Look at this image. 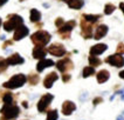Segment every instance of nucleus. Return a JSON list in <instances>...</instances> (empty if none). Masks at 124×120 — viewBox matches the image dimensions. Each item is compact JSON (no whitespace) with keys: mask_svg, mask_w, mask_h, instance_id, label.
Wrapping results in <instances>:
<instances>
[{"mask_svg":"<svg viewBox=\"0 0 124 120\" xmlns=\"http://www.w3.org/2000/svg\"><path fill=\"white\" fill-rule=\"evenodd\" d=\"M95 74V67L93 66H87L83 68V72H82V77L83 78H89L91 75Z\"/></svg>","mask_w":124,"mask_h":120,"instance_id":"23","label":"nucleus"},{"mask_svg":"<svg viewBox=\"0 0 124 120\" xmlns=\"http://www.w3.org/2000/svg\"><path fill=\"white\" fill-rule=\"evenodd\" d=\"M102 101H103V99L101 98V97H97V98H95V99H94V101H93V104H94V105L96 106V105H98V104H101Z\"/></svg>","mask_w":124,"mask_h":120,"instance_id":"33","label":"nucleus"},{"mask_svg":"<svg viewBox=\"0 0 124 120\" xmlns=\"http://www.w3.org/2000/svg\"><path fill=\"white\" fill-rule=\"evenodd\" d=\"M20 1H25V0H20Z\"/></svg>","mask_w":124,"mask_h":120,"instance_id":"43","label":"nucleus"},{"mask_svg":"<svg viewBox=\"0 0 124 120\" xmlns=\"http://www.w3.org/2000/svg\"><path fill=\"white\" fill-rule=\"evenodd\" d=\"M47 49H48V53H50L52 55L54 56H63L66 55V53H67L66 47L60 42H54V44L49 45V47Z\"/></svg>","mask_w":124,"mask_h":120,"instance_id":"8","label":"nucleus"},{"mask_svg":"<svg viewBox=\"0 0 124 120\" xmlns=\"http://www.w3.org/2000/svg\"><path fill=\"white\" fill-rule=\"evenodd\" d=\"M119 9H121L122 13L124 14V2H121V4H119Z\"/></svg>","mask_w":124,"mask_h":120,"instance_id":"35","label":"nucleus"},{"mask_svg":"<svg viewBox=\"0 0 124 120\" xmlns=\"http://www.w3.org/2000/svg\"><path fill=\"white\" fill-rule=\"evenodd\" d=\"M118 75H119V78H121V79H123V80H124V71H121Z\"/></svg>","mask_w":124,"mask_h":120,"instance_id":"37","label":"nucleus"},{"mask_svg":"<svg viewBox=\"0 0 124 120\" xmlns=\"http://www.w3.org/2000/svg\"><path fill=\"white\" fill-rule=\"evenodd\" d=\"M29 33V28L25 25H21L14 31V35H13V40L14 41H19L21 39H23L25 37H27Z\"/></svg>","mask_w":124,"mask_h":120,"instance_id":"11","label":"nucleus"},{"mask_svg":"<svg viewBox=\"0 0 124 120\" xmlns=\"http://www.w3.org/2000/svg\"><path fill=\"white\" fill-rule=\"evenodd\" d=\"M55 63L52 60V59H41L38 65H36V71L38 72H42L43 70H46V68H48V67H52V66H54Z\"/></svg>","mask_w":124,"mask_h":120,"instance_id":"16","label":"nucleus"},{"mask_svg":"<svg viewBox=\"0 0 124 120\" xmlns=\"http://www.w3.org/2000/svg\"><path fill=\"white\" fill-rule=\"evenodd\" d=\"M0 113L2 117H5L7 120H12V119H15L19 117L20 114V108L15 104H4V106L1 107L0 110Z\"/></svg>","mask_w":124,"mask_h":120,"instance_id":"4","label":"nucleus"},{"mask_svg":"<svg viewBox=\"0 0 124 120\" xmlns=\"http://www.w3.org/2000/svg\"><path fill=\"white\" fill-rule=\"evenodd\" d=\"M2 101L4 104H13L14 102V97L11 92H6L2 94Z\"/></svg>","mask_w":124,"mask_h":120,"instance_id":"26","label":"nucleus"},{"mask_svg":"<svg viewBox=\"0 0 124 120\" xmlns=\"http://www.w3.org/2000/svg\"><path fill=\"white\" fill-rule=\"evenodd\" d=\"M12 44H13V41H12V40H7V41H5V44L2 45V48H4V49H6L7 46H11Z\"/></svg>","mask_w":124,"mask_h":120,"instance_id":"34","label":"nucleus"},{"mask_svg":"<svg viewBox=\"0 0 124 120\" xmlns=\"http://www.w3.org/2000/svg\"><path fill=\"white\" fill-rule=\"evenodd\" d=\"M122 99H123V100H124V95H122Z\"/></svg>","mask_w":124,"mask_h":120,"instance_id":"41","label":"nucleus"},{"mask_svg":"<svg viewBox=\"0 0 124 120\" xmlns=\"http://www.w3.org/2000/svg\"><path fill=\"white\" fill-rule=\"evenodd\" d=\"M82 17L84 18V19H87L88 21L93 22V24H96L97 21L102 18L101 14H83Z\"/></svg>","mask_w":124,"mask_h":120,"instance_id":"22","label":"nucleus"},{"mask_svg":"<svg viewBox=\"0 0 124 120\" xmlns=\"http://www.w3.org/2000/svg\"><path fill=\"white\" fill-rule=\"evenodd\" d=\"M70 79H71V75H70V74H68V73H63V74H62V81H63V83H68Z\"/></svg>","mask_w":124,"mask_h":120,"instance_id":"32","label":"nucleus"},{"mask_svg":"<svg viewBox=\"0 0 124 120\" xmlns=\"http://www.w3.org/2000/svg\"><path fill=\"white\" fill-rule=\"evenodd\" d=\"M50 39H52L50 33L43 29H39L31 35V40L35 46H46L47 44H49Z\"/></svg>","mask_w":124,"mask_h":120,"instance_id":"1","label":"nucleus"},{"mask_svg":"<svg viewBox=\"0 0 124 120\" xmlns=\"http://www.w3.org/2000/svg\"><path fill=\"white\" fill-rule=\"evenodd\" d=\"M27 81V78L25 74L19 73V74H15L8 81L2 84L4 88H8V90H16V88H20L21 86H23L25 83Z\"/></svg>","mask_w":124,"mask_h":120,"instance_id":"2","label":"nucleus"},{"mask_svg":"<svg viewBox=\"0 0 124 120\" xmlns=\"http://www.w3.org/2000/svg\"><path fill=\"white\" fill-rule=\"evenodd\" d=\"M8 67V63H7V59L5 58H0V73H4Z\"/></svg>","mask_w":124,"mask_h":120,"instance_id":"29","label":"nucleus"},{"mask_svg":"<svg viewBox=\"0 0 124 120\" xmlns=\"http://www.w3.org/2000/svg\"><path fill=\"white\" fill-rule=\"evenodd\" d=\"M75 110H76L75 102H73L70 100H66L62 104V114L63 115H70V114H73V112Z\"/></svg>","mask_w":124,"mask_h":120,"instance_id":"14","label":"nucleus"},{"mask_svg":"<svg viewBox=\"0 0 124 120\" xmlns=\"http://www.w3.org/2000/svg\"><path fill=\"white\" fill-rule=\"evenodd\" d=\"M59 119V113L57 110H50L47 113V120H57Z\"/></svg>","mask_w":124,"mask_h":120,"instance_id":"28","label":"nucleus"},{"mask_svg":"<svg viewBox=\"0 0 124 120\" xmlns=\"http://www.w3.org/2000/svg\"><path fill=\"white\" fill-rule=\"evenodd\" d=\"M109 78H110V73H109V71L107 70H101L100 72H97L96 74L97 83H100V84H103L105 81H108Z\"/></svg>","mask_w":124,"mask_h":120,"instance_id":"19","label":"nucleus"},{"mask_svg":"<svg viewBox=\"0 0 124 120\" xmlns=\"http://www.w3.org/2000/svg\"><path fill=\"white\" fill-rule=\"evenodd\" d=\"M88 61H89L90 66H93V67L100 66V65L102 64V60H101L100 58H97L96 55H91V54H90L89 58H88Z\"/></svg>","mask_w":124,"mask_h":120,"instance_id":"24","label":"nucleus"},{"mask_svg":"<svg viewBox=\"0 0 124 120\" xmlns=\"http://www.w3.org/2000/svg\"><path fill=\"white\" fill-rule=\"evenodd\" d=\"M116 11V6L114 5V4H107L105 6H104V14H107V15H110L112 14L114 12Z\"/></svg>","mask_w":124,"mask_h":120,"instance_id":"27","label":"nucleus"},{"mask_svg":"<svg viewBox=\"0 0 124 120\" xmlns=\"http://www.w3.org/2000/svg\"><path fill=\"white\" fill-rule=\"evenodd\" d=\"M117 120H124V112L121 113V114L118 115V117H117Z\"/></svg>","mask_w":124,"mask_h":120,"instance_id":"36","label":"nucleus"},{"mask_svg":"<svg viewBox=\"0 0 124 120\" xmlns=\"http://www.w3.org/2000/svg\"><path fill=\"white\" fill-rule=\"evenodd\" d=\"M54 99V95L53 94H50V93H46V94H43L41 97V99L39 100V102H38V111L39 112H46L47 110H48L49 105H50V102H52V100Z\"/></svg>","mask_w":124,"mask_h":120,"instance_id":"7","label":"nucleus"},{"mask_svg":"<svg viewBox=\"0 0 124 120\" xmlns=\"http://www.w3.org/2000/svg\"><path fill=\"white\" fill-rule=\"evenodd\" d=\"M55 65H56V68L60 72H62V73H66L67 71L73 70V67H74V64H73V61L69 58L60 59L57 63H55Z\"/></svg>","mask_w":124,"mask_h":120,"instance_id":"10","label":"nucleus"},{"mask_svg":"<svg viewBox=\"0 0 124 120\" xmlns=\"http://www.w3.org/2000/svg\"><path fill=\"white\" fill-rule=\"evenodd\" d=\"M64 22H66V21L63 20V18L59 17V18H56V20H55V26L59 28V27H61V26L63 25V24H64Z\"/></svg>","mask_w":124,"mask_h":120,"instance_id":"30","label":"nucleus"},{"mask_svg":"<svg viewBox=\"0 0 124 120\" xmlns=\"http://www.w3.org/2000/svg\"><path fill=\"white\" fill-rule=\"evenodd\" d=\"M105 63L114 66V67H123L124 66V58L119 53L117 54H112V55H109L105 58Z\"/></svg>","mask_w":124,"mask_h":120,"instance_id":"9","label":"nucleus"},{"mask_svg":"<svg viewBox=\"0 0 124 120\" xmlns=\"http://www.w3.org/2000/svg\"><path fill=\"white\" fill-rule=\"evenodd\" d=\"M116 51H117V53H119V54H124V44L123 42H119V44H118Z\"/></svg>","mask_w":124,"mask_h":120,"instance_id":"31","label":"nucleus"},{"mask_svg":"<svg viewBox=\"0 0 124 120\" xmlns=\"http://www.w3.org/2000/svg\"><path fill=\"white\" fill-rule=\"evenodd\" d=\"M107 48H108V46H107L105 44H96V45L91 46L90 54H91V55H100V54L104 53V52L107 51Z\"/></svg>","mask_w":124,"mask_h":120,"instance_id":"17","label":"nucleus"},{"mask_svg":"<svg viewBox=\"0 0 124 120\" xmlns=\"http://www.w3.org/2000/svg\"><path fill=\"white\" fill-rule=\"evenodd\" d=\"M1 22H2V21H1V18H0V26H1Z\"/></svg>","mask_w":124,"mask_h":120,"instance_id":"40","label":"nucleus"},{"mask_svg":"<svg viewBox=\"0 0 124 120\" xmlns=\"http://www.w3.org/2000/svg\"><path fill=\"white\" fill-rule=\"evenodd\" d=\"M22 106H23L25 108H27V107H28V102H27V101H22Z\"/></svg>","mask_w":124,"mask_h":120,"instance_id":"39","label":"nucleus"},{"mask_svg":"<svg viewBox=\"0 0 124 120\" xmlns=\"http://www.w3.org/2000/svg\"><path fill=\"white\" fill-rule=\"evenodd\" d=\"M95 24L88 21L84 18H81V21H80V26H81V34L84 39H90L93 38V27H94Z\"/></svg>","mask_w":124,"mask_h":120,"instance_id":"6","label":"nucleus"},{"mask_svg":"<svg viewBox=\"0 0 124 120\" xmlns=\"http://www.w3.org/2000/svg\"><path fill=\"white\" fill-rule=\"evenodd\" d=\"M57 79H59V75H57L56 72H50V73H48V74L45 77V79H43V87L50 88Z\"/></svg>","mask_w":124,"mask_h":120,"instance_id":"13","label":"nucleus"},{"mask_svg":"<svg viewBox=\"0 0 124 120\" xmlns=\"http://www.w3.org/2000/svg\"><path fill=\"white\" fill-rule=\"evenodd\" d=\"M76 26V21L75 20H69L66 21L61 27L57 28V33L60 37H62V39H68L70 37L71 31L74 29V27Z\"/></svg>","mask_w":124,"mask_h":120,"instance_id":"5","label":"nucleus"},{"mask_svg":"<svg viewBox=\"0 0 124 120\" xmlns=\"http://www.w3.org/2000/svg\"><path fill=\"white\" fill-rule=\"evenodd\" d=\"M60 1H67V0H60Z\"/></svg>","mask_w":124,"mask_h":120,"instance_id":"42","label":"nucleus"},{"mask_svg":"<svg viewBox=\"0 0 124 120\" xmlns=\"http://www.w3.org/2000/svg\"><path fill=\"white\" fill-rule=\"evenodd\" d=\"M66 2L69 8H71V9H81L84 5L83 0H67Z\"/></svg>","mask_w":124,"mask_h":120,"instance_id":"20","label":"nucleus"},{"mask_svg":"<svg viewBox=\"0 0 124 120\" xmlns=\"http://www.w3.org/2000/svg\"><path fill=\"white\" fill-rule=\"evenodd\" d=\"M7 1H8V0H0V7H1V6H4V5L6 4Z\"/></svg>","mask_w":124,"mask_h":120,"instance_id":"38","label":"nucleus"},{"mask_svg":"<svg viewBox=\"0 0 124 120\" xmlns=\"http://www.w3.org/2000/svg\"><path fill=\"white\" fill-rule=\"evenodd\" d=\"M108 31H109V27L107 25H104V24L98 25L96 27V29H95V33H94V39L100 40V39L104 38L105 35L108 34Z\"/></svg>","mask_w":124,"mask_h":120,"instance_id":"12","label":"nucleus"},{"mask_svg":"<svg viewBox=\"0 0 124 120\" xmlns=\"http://www.w3.org/2000/svg\"><path fill=\"white\" fill-rule=\"evenodd\" d=\"M29 19H31V22L33 24H36L41 20V12L36 8H33L31 9V14H29Z\"/></svg>","mask_w":124,"mask_h":120,"instance_id":"21","label":"nucleus"},{"mask_svg":"<svg viewBox=\"0 0 124 120\" xmlns=\"http://www.w3.org/2000/svg\"><path fill=\"white\" fill-rule=\"evenodd\" d=\"M48 53V49L45 48V46H35L33 48V52H32V55L34 59H45V56L47 55Z\"/></svg>","mask_w":124,"mask_h":120,"instance_id":"15","label":"nucleus"},{"mask_svg":"<svg viewBox=\"0 0 124 120\" xmlns=\"http://www.w3.org/2000/svg\"><path fill=\"white\" fill-rule=\"evenodd\" d=\"M21 25H23L22 17L18 15V14H9L7 20L4 22V29L6 32H12V31L16 29Z\"/></svg>","mask_w":124,"mask_h":120,"instance_id":"3","label":"nucleus"},{"mask_svg":"<svg viewBox=\"0 0 124 120\" xmlns=\"http://www.w3.org/2000/svg\"><path fill=\"white\" fill-rule=\"evenodd\" d=\"M39 80H40V77H39V74H36V73H31V74L28 75V83H29V85H32V86L38 85Z\"/></svg>","mask_w":124,"mask_h":120,"instance_id":"25","label":"nucleus"},{"mask_svg":"<svg viewBox=\"0 0 124 120\" xmlns=\"http://www.w3.org/2000/svg\"><path fill=\"white\" fill-rule=\"evenodd\" d=\"M7 63H8V65H12V66H14V65H21V64L25 63V59L19 53H14V54H12L11 56L7 58Z\"/></svg>","mask_w":124,"mask_h":120,"instance_id":"18","label":"nucleus"}]
</instances>
